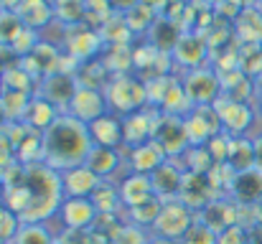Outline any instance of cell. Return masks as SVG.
<instances>
[{
    "label": "cell",
    "mask_w": 262,
    "mask_h": 244,
    "mask_svg": "<svg viewBox=\"0 0 262 244\" xmlns=\"http://www.w3.org/2000/svg\"><path fill=\"white\" fill-rule=\"evenodd\" d=\"M232 143H234V138L232 135H227V132H222V135H216L214 140H209V153H211V158L216 165H224V163H229V153H232Z\"/></svg>",
    "instance_id": "obj_42"
},
{
    "label": "cell",
    "mask_w": 262,
    "mask_h": 244,
    "mask_svg": "<svg viewBox=\"0 0 262 244\" xmlns=\"http://www.w3.org/2000/svg\"><path fill=\"white\" fill-rule=\"evenodd\" d=\"M186 3H193V0H186Z\"/></svg>",
    "instance_id": "obj_53"
},
{
    "label": "cell",
    "mask_w": 262,
    "mask_h": 244,
    "mask_svg": "<svg viewBox=\"0 0 262 244\" xmlns=\"http://www.w3.org/2000/svg\"><path fill=\"white\" fill-rule=\"evenodd\" d=\"M234 38L237 43H252V46H262V8H245L237 20L232 23Z\"/></svg>",
    "instance_id": "obj_22"
},
{
    "label": "cell",
    "mask_w": 262,
    "mask_h": 244,
    "mask_svg": "<svg viewBox=\"0 0 262 244\" xmlns=\"http://www.w3.org/2000/svg\"><path fill=\"white\" fill-rule=\"evenodd\" d=\"M193 221H196V214L186 204H181L178 198L163 201V209H161V214H158L150 234L153 237H161V239H176V242H181L183 234L191 229Z\"/></svg>",
    "instance_id": "obj_4"
},
{
    "label": "cell",
    "mask_w": 262,
    "mask_h": 244,
    "mask_svg": "<svg viewBox=\"0 0 262 244\" xmlns=\"http://www.w3.org/2000/svg\"><path fill=\"white\" fill-rule=\"evenodd\" d=\"M41 143H43V165L59 173L84 165L89 150L94 148L89 127L82 120L72 117L69 112H61L56 122L46 132H41Z\"/></svg>",
    "instance_id": "obj_1"
},
{
    "label": "cell",
    "mask_w": 262,
    "mask_h": 244,
    "mask_svg": "<svg viewBox=\"0 0 262 244\" xmlns=\"http://www.w3.org/2000/svg\"><path fill=\"white\" fill-rule=\"evenodd\" d=\"M5 125H8V120H5V115H3V112H0V130H3V127H5Z\"/></svg>",
    "instance_id": "obj_51"
},
{
    "label": "cell",
    "mask_w": 262,
    "mask_h": 244,
    "mask_svg": "<svg viewBox=\"0 0 262 244\" xmlns=\"http://www.w3.org/2000/svg\"><path fill=\"white\" fill-rule=\"evenodd\" d=\"M181 36H183V28H181L176 20H168V18L158 15V20L153 23V28H150V33H148V38H150L148 43H153V46H156L158 51H163V54H171Z\"/></svg>",
    "instance_id": "obj_27"
},
{
    "label": "cell",
    "mask_w": 262,
    "mask_h": 244,
    "mask_svg": "<svg viewBox=\"0 0 262 244\" xmlns=\"http://www.w3.org/2000/svg\"><path fill=\"white\" fill-rule=\"evenodd\" d=\"M150 244H181V242H176V239H161V237H153V239H150Z\"/></svg>",
    "instance_id": "obj_47"
},
{
    "label": "cell",
    "mask_w": 262,
    "mask_h": 244,
    "mask_svg": "<svg viewBox=\"0 0 262 244\" xmlns=\"http://www.w3.org/2000/svg\"><path fill=\"white\" fill-rule=\"evenodd\" d=\"M255 104H257V112L262 115V89H257V94H255Z\"/></svg>",
    "instance_id": "obj_48"
},
{
    "label": "cell",
    "mask_w": 262,
    "mask_h": 244,
    "mask_svg": "<svg viewBox=\"0 0 262 244\" xmlns=\"http://www.w3.org/2000/svg\"><path fill=\"white\" fill-rule=\"evenodd\" d=\"M0 84L8 92H23V94H36V86H38V81L33 79V74L28 69H23V64L3 72L0 74Z\"/></svg>",
    "instance_id": "obj_31"
},
{
    "label": "cell",
    "mask_w": 262,
    "mask_h": 244,
    "mask_svg": "<svg viewBox=\"0 0 262 244\" xmlns=\"http://www.w3.org/2000/svg\"><path fill=\"white\" fill-rule=\"evenodd\" d=\"M89 135L94 145H104V148H122L125 145V132H122V117L107 112L99 120L89 122Z\"/></svg>",
    "instance_id": "obj_19"
},
{
    "label": "cell",
    "mask_w": 262,
    "mask_h": 244,
    "mask_svg": "<svg viewBox=\"0 0 262 244\" xmlns=\"http://www.w3.org/2000/svg\"><path fill=\"white\" fill-rule=\"evenodd\" d=\"M260 8H262V0H260Z\"/></svg>",
    "instance_id": "obj_54"
},
{
    "label": "cell",
    "mask_w": 262,
    "mask_h": 244,
    "mask_svg": "<svg viewBox=\"0 0 262 244\" xmlns=\"http://www.w3.org/2000/svg\"><path fill=\"white\" fill-rule=\"evenodd\" d=\"M54 10H56V20H61L64 28L82 26L84 18H87V3L84 0H59L54 5Z\"/></svg>",
    "instance_id": "obj_34"
},
{
    "label": "cell",
    "mask_w": 262,
    "mask_h": 244,
    "mask_svg": "<svg viewBox=\"0 0 262 244\" xmlns=\"http://www.w3.org/2000/svg\"><path fill=\"white\" fill-rule=\"evenodd\" d=\"M161 117V109L158 107H143L133 115H125L122 117V132H125V148H138V145H145L153 140V130H156V122Z\"/></svg>",
    "instance_id": "obj_9"
},
{
    "label": "cell",
    "mask_w": 262,
    "mask_h": 244,
    "mask_svg": "<svg viewBox=\"0 0 262 244\" xmlns=\"http://www.w3.org/2000/svg\"><path fill=\"white\" fill-rule=\"evenodd\" d=\"M219 188L214 186L211 181V173L204 175V173H183V183H181V191H178V201L186 204L193 214H199L201 209H206L214 198H219Z\"/></svg>",
    "instance_id": "obj_7"
},
{
    "label": "cell",
    "mask_w": 262,
    "mask_h": 244,
    "mask_svg": "<svg viewBox=\"0 0 262 244\" xmlns=\"http://www.w3.org/2000/svg\"><path fill=\"white\" fill-rule=\"evenodd\" d=\"M64 46H67V54H69L72 59H77L79 64L97 59V56L104 51V43H102L99 33L87 28L84 23L64 31Z\"/></svg>",
    "instance_id": "obj_11"
},
{
    "label": "cell",
    "mask_w": 262,
    "mask_h": 244,
    "mask_svg": "<svg viewBox=\"0 0 262 244\" xmlns=\"http://www.w3.org/2000/svg\"><path fill=\"white\" fill-rule=\"evenodd\" d=\"M110 77H112V74H110V69H107V64H104L102 59H92V61L79 64V69H77V74H74V79H77L79 86L99 89V92H104Z\"/></svg>",
    "instance_id": "obj_28"
},
{
    "label": "cell",
    "mask_w": 262,
    "mask_h": 244,
    "mask_svg": "<svg viewBox=\"0 0 262 244\" xmlns=\"http://www.w3.org/2000/svg\"><path fill=\"white\" fill-rule=\"evenodd\" d=\"M67 112H69L72 117L82 120L84 125H89V122L99 120L102 115H107L110 107H107L104 92H99V89H89V86H79Z\"/></svg>",
    "instance_id": "obj_15"
},
{
    "label": "cell",
    "mask_w": 262,
    "mask_h": 244,
    "mask_svg": "<svg viewBox=\"0 0 262 244\" xmlns=\"http://www.w3.org/2000/svg\"><path fill=\"white\" fill-rule=\"evenodd\" d=\"M153 181V191L161 201H173L178 198L181 183H183V168L176 161H166L156 173H150Z\"/></svg>",
    "instance_id": "obj_20"
},
{
    "label": "cell",
    "mask_w": 262,
    "mask_h": 244,
    "mask_svg": "<svg viewBox=\"0 0 262 244\" xmlns=\"http://www.w3.org/2000/svg\"><path fill=\"white\" fill-rule=\"evenodd\" d=\"M219 242V234L216 232H211L204 221H193L191 224V229L183 234V239H181V244H216Z\"/></svg>",
    "instance_id": "obj_41"
},
{
    "label": "cell",
    "mask_w": 262,
    "mask_h": 244,
    "mask_svg": "<svg viewBox=\"0 0 262 244\" xmlns=\"http://www.w3.org/2000/svg\"><path fill=\"white\" fill-rule=\"evenodd\" d=\"M245 8H255V5H260V0H239Z\"/></svg>",
    "instance_id": "obj_49"
},
{
    "label": "cell",
    "mask_w": 262,
    "mask_h": 244,
    "mask_svg": "<svg viewBox=\"0 0 262 244\" xmlns=\"http://www.w3.org/2000/svg\"><path fill=\"white\" fill-rule=\"evenodd\" d=\"M97 206L92 204V198H64L56 219L61 221L64 229H72V232H89L94 229L97 224Z\"/></svg>",
    "instance_id": "obj_12"
},
{
    "label": "cell",
    "mask_w": 262,
    "mask_h": 244,
    "mask_svg": "<svg viewBox=\"0 0 262 244\" xmlns=\"http://www.w3.org/2000/svg\"><path fill=\"white\" fill-rule=\"evenodd\" d=\"M99 38H102L104 49H110V46H122V43H133V41H130L133 33H130L125 18H122V15H115V13H112V15L107 18V23L99 28Z\"/></svg>",
    "instance_id": "obj_29"
},
{
    "label": "cell",
    "mask_w": 262,
    "mask_h": 244,
    "mask_svg": "<svg viewBox=\"0 0 262 244\" xmlns=\"http://www.w3.org/2000/svg\"><path fill=\"white\" fill-rule=\"evenodd\" d=\"M161 209H163V201L156 196V198H150V201H145V204H140V206H135V209H130V211H125L127 214V221L130 224H138V227H143V229H153V224H156V219H158V214H161Z\"/></svg>",
    "instance_id": "obj_35"
},
{
    "label": "cell",
    "mask_w": 262,
    "mask_h": 244,
    "mask_svg": "<svg viewBox=\"0 0 262 244\" xmlns=\"http://www.w3.org/2000/svg\"><path fill=\"white\" fill-rule=\"evenodd\" d=\"M26 26L13 10H0V46H10Z\"/></svg>",
    "instance_id": "obj_39"
},
{
    "label": "cell",
    "mask_w": 262,
    "mask_h": 244,
    "mask_svg": "<svg viewBox=\"0 0 262 244\" xmlns=\"http://www.w3.org/2000/svg\"><path fill=\"white\" fill-rule=\"evenodd\" d=\"M122 18H125V23H127V28H130L133 36H143V33H150L153 23L158 20V13L140 3L138 8H133V10H130L127 15H122Z\"/></svg>",
    "instance_id": "obj_36"
},
{
    "label": "cell",
    "mask_w": 262,
    "mask_h": 244,
    "mask_svg": "<svg viewBox=\"0 0 262 244\" xmlns=\"http://www.w3.org/2000/svg\"><path fill=\"white\" fill-rule=\"evenodd\" d=\"M117 188H120V201H122V211H130L150 198H156V191H153V181L150 175H143V173H127L117 181Z\"/></svg>",
    "instance_id": "obj_16"
},
{
    "label": "cell",
    "mask_w": 262,
    "mask_h": 244,
    "mask_svg": "<svg viewBox=\"0 0 262 244\" xmlns=\"http://www.w3.org/2000/svg\"><path fill=\"white\" fill-rule=\"evenodd\" d=\"M61 112L51 104V102H46L43 97H38V94H33L31 97V102H28V107H26V115H23V125L26 127H31V130H36V132H46L54 122H56V117H59Z\"/></svg>",
    "instance_id": "obj_24"
},
{
    "label": "cell",
    "mask_w": 262,
    "mask_h": 244,
    "mask_svg": "<svg viewBox=\"0 0 262 244\" xmlns=\"http://www.w3.org/2000/svg\"><path fill=\"white\" fill-rule=\"evenodd\" d=\"M140 0H110V10L115 15H127L133 8H138Z\"/></svg>",
    "instance_id": "obj_45"
},
{
    "label": "cell",
    "mask_w": 262,
    "mask_h": 244,
    "mask_svg": "<svg viewBox=\"0 0 262 244\" xmlns=\"http://www.w3.org/2000/svg\"><path fill=\"white\" fill-rule=\"evenodd\" d=\"M196 219L204 221L211 232L222 234V232H227L229 227L239 224V204H237L232 196H219V198H214L206 209H201V211L196 214Z\"/></svg>",
    "instance_id": "obj_14"
},
{
    "label": "cell",
    "mask_w": 262,
    "mask_h": 244,
    "mask_svg": "<svg viewBox=\"0 0 262 244\" xmlns=\"http://www.w3.org/2000/svg\"><path fill=\"white\" fill-rule=\"evenodd\" d=\"M23 69H28L33 74V79L41 81L51 74L59 72V64H61V54L56 51V46L51 41H41L26 59H20Z\"/></svg>",
    "instance_id": "obj_17"
},
{
    "label": "cell",
    "mask_w": 262,
    "mask_h": 244,
    "mask_svg": "<svg viewBox=\"0 0 262 244\" xmlns=\"http://www.w3.org/2000/svg\"><path fill=\"white\" fill-rule=\"evenodd\" d=\"M77 89H79V84L74 79V74L56 72V74H51V77L38 81L36 94L43 97L46 102H51L59 112H67L69 104H72V99H74V94H77Z\"/></svg>",
    "instance_id": "obj_13"
},
{
    "label": "cell",
    "mask_w": 262,
    "mask_h": 244,
    "mask_svg": "<svg viewBox=\"0 0 262 244\" xmlns=\"http://www.w3.org/2000/svg\"><path fill=\"white\" fill-rule=\"evenodd\" d=\"M41 43V38H38V31H31V28H23L18 36H15V41L10 43V49L20 56V59H26L36 46Z\"/></svg>",
    "instance_id": "obj_43"
},
{
    "label": "cell",
    "mask_w": 262,
    "mask_h": 244,
    "mask_svg": "<svg viewBox=\"0 0 262 244\" xmlns=\"http://www.w3.org/2000/svg\"><path fill=\"white\" fill-rule=\"evenodd\" d=\"M183 122H186V132H188L191 145H209V140H214L216 135L224 132L214 104L193 107V109L183 117Z\"/></svg>",
    "instance_id": "obj_8"
},
{
    "label": "cell",
    "mask_w": 262,
    "mask_h": 244,
    "mask_svg": "<svg viewBox=\"0 0 262 244\" xmlns=\"http://www.w3.org/2000/svg\"><path fill=\"white\" fill-rule=\"evenodd\" d=\"M10 244H59L56 234L46 224H23Z\"/></svg>",
    "instance_id": "obj_37"
},
{
    "label": "cell",
    "mask_w": 262,
    "mask_h": 244,
    "mask_svg": "<svg viewBox=\"0 0 262 244\" xmlns=\"http://www.w3.org/2000/svg\"><path fill=\"white\" fill-rule=\"evenodd\" d=\"M171 59L183 72H191V69L206 66L211 59V51H209V43L201 33H183L178 38L176 49L171 51Z\"/></svg>",
    "instance_id": "obj_10"
},
{
    "label": "cell",
    "mask_w": 262,
    "mask_h": 244,
    "mask_svg": "<svg viewBox=\"0 0 262 244\" xmlns=\"http://www.w3.org/2000/svg\"><path fill=\"white\" fill-rule=\"evenodd\" d=\"M255 84H257V89H262V72L255 77Z\"/></svg>",
    "instance_id": "obj_50"
},
{
    "label": "cell",
    "mask_w": 262,
    "mask_h": 244,
    "mask_svg": "<svg viewBox=\"0 0 262 244\" xmlns=\"http://www.w3.org/2000/svg\"><path fill=\"white\" fill-rule=\"evenodd\" d=\"M153 143L163 150V156H166L168 161L183 156V153L191 148V140H188L183 117L163 115V112H161V117H158V122H156V130H153Z\"/></svg>",
    "instance_id": "obj_5"
},
{
    "label": "cell",
    "mask_w": 262,
    "mask_h": 244,
    "mask_svg": "<svg viewBox=\"0 0 262 244\" xmlns=\"http://www.w3.org/2000/svg\"><path fill=\"white\" fill-rule=\"evenodd\" d=\"M20 227H23L20 216H18L15 211H10L5 204H0V242L10 244L15 239V234H18Z\"/></svg>",
    "instance_id": "obj_40"
},
{
    "label": "cell",
    "mask_w": 262,
    "mask_h": 244,
    "mask_svg": "<svg viewBox=\"0 0 262 244\" xmlns=\"http://www.w3.org/2000/svg\"><path fill=\"white\" fill-rule=\"evenodd\" d=\"M92 204L97 206L99 214H120L122 201H120V188L112 181H102L99 188L92 193Z\"/></svg>",
    "instance_id": "obj_30"
},
{
    "label": "cell",
    "mask_w": 262,
    "mask_h": 244,
    "mask_svg": "<svg viewBox=\"0 0 262 244\" xmlns=\"http://www.w3.org/2000/svg\"><path fill=\"white\" fill-rule=\"evenodd\" d=\"M51 3H54V5H56V3H59V0H51Z\"/></svg>",
    "instance_id": "obj_52"
},
{
    "label": "cell",
    "mask_w": 262,
    "mask_h": 244,
    "mask_svg": "<svg viewBox=\"0 0 262 244\" xmlns=\"http://www.w3.org/2000/svg\"><path fill=\"white\" fill-rule=\"evenodd\" d=\"M127 153H130V173H143V175H150V173H156L163 163L168 161L166 156H163V150L150 140V143H145V145H138V148H127Z\"/></svg>",
    "instance_id": "obj_26"
},
{
    "label": "cell",
    "mask_w": 262,
    "mask_h": 244,
    "mask_svg": "<svg viewBox=\"0 0 262 244\" xmlns=\"http://www.w3.org/2000/svg\"><path fill=\"white\" fill-rule=\"evenodd\" d=\"M33 94H23V92H8L3 89V97H0V112L5 115L8 122H20L23 115H26V107L31 102Z\"/></svg>",
    "instance_id": "obj_33"
},
{
    "label": "cell",
    "mask_w": 262,
    "mask_h": 244,
    "mask_svg": "<svg viewBox=\"0 0 262 244\" xmlns=\"http://www.w3.org/2000/svg\"><path fill=\"white\" fill-rule=\"evenodd\" d=\"M15 15L20 18V23L31 31H41L49 23L56 20V10L51 0H23L15 10Z\"/></svg>",
    "instance_id": "obj_21"
},
{
    "label": "cell",
    "mask_w": 262,
    "mask_h": 244,
    "mask_svg": "<svg viewBox=\"0 0 262 244\" xmlns=\"http://www.w3.org/2000/svg\"><path fill=\"white\" fill-rule=\"evenodd\" d=\"M216 244H250V229L242 227V224H234V227H229L227 232L219 234Z\"/></svg>",
    "instance_id": "obj_44"
},
{
    "label": "cell",
    "mask_w": 262,
    "mask_h": 244,
    "mask_svg": "<svg viewBox=\"0 0 262 244\" xmlns=\"http://www.w3.org/2000/svg\"><path fill=\"white\" fill-rule=\"evenodd\" d=\"M87 165L89 170L102 178V181H110L120 168H122V158H120V150L117 148H104V145H94L87 156Z\"/></svg>",
    "instance_id": "obj_25"
},
{
    "label": "cell",
    "mask_w": 262,
    "mask_h": 244,
    "mask_svg": "<svg viewBox=\"0 0 262 244\" xmlns=\"http://www.w3.org/2000/svg\"><path fill=\"white\" fill-rule=\"evenodd\" d=\"M104 99H107V107L112 115L125 117V115H133V112L148 107V89H145V81L135 72L112 74L104 86Z\"/></svg>",
    "instance_id": "obj_2"
},
{
    "label": "cell",
    "mask_w": 262,
    "mask_h": 244,
    "mask_svg": "<svg viewBox=\"0 0 262 244\" xmlns=\"http://www.w3.org/2000/svg\"><path fill=\"white\" fill-rule=\"evenodd\" d=\"M229 196L237 204H257L262 198V170L260 168H250L234 175Z\"/></svg>",
    "instance_id": "obj_23"
},
{
    "label": "cell",
    "mask_w": 262,
    "mask_h": 244,
    "mask_svg": "<svg viewBox=\"0 0 262 244\" xmlns=\"http://www.w3.org/2000/svg\"><path fill=\"white\" fill-rule=\"evenodd\" d=\"M229 165L237 173L255 168V140L252 138H234L232 153H229Z\"/></svg>",
    "instance_id": "obj_32"
},
{
    "label": "cell",
    "mask_w": 262,
    "mask_h": 244,
    "mask_svg": "<svg viewBox=\"0 0 262 244\" xmlns=\"http://www.w3.org/2000/svg\"><path fill=\"white\" fill-rule=\"evenodd\" d=\"M0 244H3V242H0Z\"/></svg>",
    "instance_id": "obj_55"
},
{
    "label": "cell",
    "mask_w": 262,
    "mask_h": 244,
    "mask_svg": "<svg viewBox=\"0 0 262 244\" xmlns=\"http://www.w3.org/2000/svg\"><path fill=\"white\" fill-rule=\"evenodd\" d=\"M214 109L219 115L222 130L232 138H247L250 127L255 125V107L247 102H234L229 97H219L214 102Z\"/></svg>",
    "instance_id": "obj_6"
},
{
    "label": "cell",
    "mask_w": 262,
    "mask_h": 244,
    "mask_svg": "<svg viewBox=\"0 0 262 244\" xmlns=\"http://www.w3.org/2000/svg\"><path fill=\"white\" fill-rule=\"evenodd\" d=\"M181 84H183V89H186V94H188L193 107L214 104L222 97V79H219V74L214 72L211 64L191 69V72H183Z\"/></svg>",
    "instance_id": "obj_3"
},
{
    "label": "cell",
    "mask_w": 262,
    "mask_h": 244,
    "mask_svg": "<svg viewBox=\"0 0 262 244\" xmlns=\"http://www.w3.org/2000/svg\"><path fill=\"white\" fill-rule=\"evenodd\" d=\"M150 239H153V234L148 229L130 224V221H122L112 237V244H150Z\"/></svg>",
    "instance_id": "obj_38"
},
{
    "label": "cell",
    "mask_w": 262,
    "mask_h": 244,
    "mask_svg": "<svg viewBox=\"0 0 262 244\" xmlns=\"http://www.w3.org/2000/svg\"><path fill=\"white\" fill-rule=\"evenodd\" d=\"M252 140H255V168L262 170V135L252 138Z\"/></svg>",
    "instance_id": "obj_46"
},
{
    "label": "cell",
    "mask_w": 262,
    "mask_h": 244,
    "mask_svg": "<svg viewBox=\"0 0 262 244\" xmlns=\"http://www.w3.org/2000/svg\"><path fill=\"white\" fill-rule=\"evenodd\" d=\"M102 178H97L87 165H77L61 173V188L64 198H92V193L99 188Z\"/></svg>",
    "instance_id": "obj_18"
}]
</instances>
